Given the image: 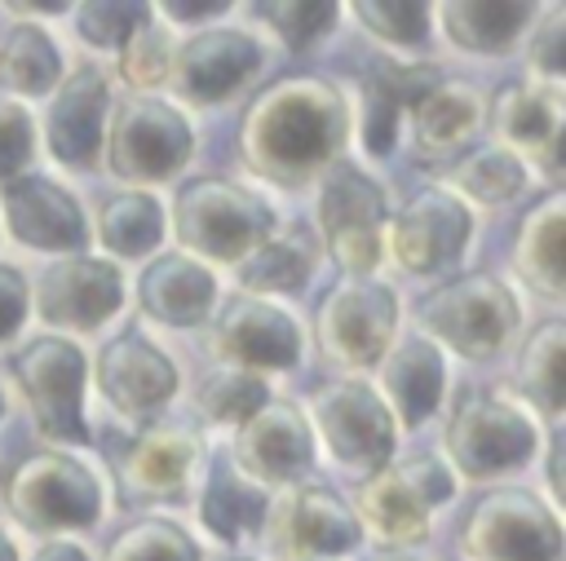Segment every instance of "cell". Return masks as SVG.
<instances>
[{"label": "cell", "mask_w": 566, "mask_h": 561, "mask_svg": "<svg viewBox=\"0 0 566 561\" xmlns=\"http://www.w3.org/2000/svg\"><path fill=\"white\" fill-rule=\"evenodd\" d=\"M345 102L327 80L283 75L248 102L239 119V150L261 177L305 186L345 146Z\"/></svg>", "instance_id": "6da1fadb"}, {"label": "cell", "mask_w": 566, "mask_h": 561, "mask_svg": "<svg viewBox=\"0 0 566 561\" xmlns=\"http://www.w3.org/2000/svg\"><path fill=\"white\" fill-rule=\"evenodd\" d=\"M172 225L190 252L212 256V261H243L256 243L270 239L274 216L261 199H252L234 181L195 177L177 190Z\"/></svg>", "instance_id": "7a4b0ae2"}, {"label": "cell", "mask_w": 566, "mask_h": 561, "mask_svg": "<svg viewBox=\"0 0 566 561\" xmlns=\"http://www.w3.org/2000/svg\"><path fill=\"white\" fill-rule=\"evenodd\" d=\"M416 318L424 331H433L438 340H447L460 358H495L513 327H517V300L509 296V287L495 274H460L447 278L442 287H433L420 305Z\"/></svg>", "instance_id": "3957f363"}, {"label": "cell", "mask_w": 566, "mask_h": 561, "mask_svg": "<svg viewBox=\"0 0 566 561\" xmlns=\"http://www.w3.org/2000/svg\"><path fill=\"white\" fill-rule=\"evenodd\" d=\"M460 543L473 561H557L562 526L535 495L500 486L469 508Z\"/></svg>", "instance_id": "277c9868"}, {"label": "cell", "mask_w": 566, "mask_h": 561, "mask_svg": "<svg viewBox=\"0 0 566 561\" xmlns=\"http://www.w3.org/2000/svg\"><path fill=\"white\" fill-rule=\"evenodd\" d=\"M4 504L27 530H66V526H93L102 495L84 464L44 451L13 468L4 486Z\"/></svg>", "instance_id": "5b68a950"}, {"label": "cell", "mask_w": 566, "mask_h": 561, "mask_svg": "<svg viewBox=\"0 0 566 561\" xmlns=\"http://www.w3.org/2000/svg\"><path fill=\"white\" fill-rule=\"evenodd\" d=\"M398 327V300L385 283L371 278H345L336 283L318 314H314V331H318V349L340 362V367H371L385 358L389 336Z\"/></svg>", "instance_id": "8992f818"}, {"label": "cell", "mask_w": 566, "mask_h": 561, "mask_svg": "<svg viewBox=\"0 0 566 561\" xmlns=\"http://www.w3.org/2000/svg\"><path fill=\"white\" fill-rule=\"evenodd\" d=\"M27 406L35 411V424L57 442H88L80 393H84V353L71 340L40 336L9 362Z\"/></svg>", "instance_id": "52a82bcc"}, {"label": "cell", "mask_w": 566, "mask_h": 561, "mask_svg": "<svg viewBox=\"0 0 566 561\" xmlns=\"http://www.w3.org/2000/svg\"><path fill=\"white\" fill-rule=\"evenodd\" d=\"M442 442L464 477H491L531 459L535 424L491 393H464L447 420Z\"/></svg>", "instance_id": "ba28073f"}, {"label": "cell", "mask_w": 566, "mask_h": 561, "mask_svg": "<svg viewBox=\"0 0 566 561\" xmlns=\"http://www.w3.org/2000/svg\"><path fill=\"white\" fill-rule=\"evenodd\" d=\"M190 159V124L159 97H128L115 110L106 163L124 181H168Z\"/></svg>", "instance_id": "9c48e42d"}, {"label": "cell", "mask_w": 566, "mask_h": 561, "mask_svg": "<svg viewBox=\"0 0 566 561\" xmlns=\"http://www.w3.org/2000/svg\"><path fill=\"white\" fill-rule=\"evenodd\" d=\"M380 221H385V194L371 177L336 163L318 194V225L336 256V265L349 278H363L380 261Z\"/></svg>", "instance_id": "30bf717a"}, {"label": "cell", "mask_w": 566, "mask_h": 561, "mask_svg": "<svg viewBox=\"0 0 566 561\" xmlns=\"http://www.w3.org/2000/svg\"><path fill=\"white\" fill-rule=\"evenodd\" d=\"M314 415L318 433L332 446V455L349 468H385L394 451V424L385 402L363 380H332L314 389Z\"/></svg>", "instance_id": "8fae6325"}, {"label": "cell", "mask_w": 566, "mask_h": 561, "mask_svg": "<svg viewBox=\"0 0 566 561\" xmlns=\"http://www.w3.org/2000/svg\"><path fill=\"white\" fill-rule=\"evenodd\" d=\"M119 300H124L119 269L93 256H66L49 265L35 283V314L53 327L93 331L119 309Z\"/></svg>", "instance_id": "7c38bea8"}, {"label": "cell", "mask_w": 566, "mask_h": 561, "mask_svg": "<svg viewBox=\"0 0 566 561\" xmlns=\"http://www.w3.org/2000/svg\"><path fill=\"white\" fill-rule=\"evenodd\" d=\"M261 66V49L243 31H203L186 40L168 62V84L186 102H226Z\"/></svg>", "instance_id": "4fadbf2b"}, {"label": "cell", "mask_w": 566, "mask_h": 561, "mask_svg": "<svg viewBox=\"0 0 566 561\" xmlns=\"http://www.w3.org/2000/svg\"><path fill=\"white\" fill-rule=\"evenodd\" d=\"M358 543L354 512L323 486H296L279 499L270 521V548L283 557H327Z\"/></svg>", "instance_id": "5bb4252c"}, {"label": "cell", "mask_w": 566, "mask_h": 561, "mask_svg": "<svg viewBox=\"0 0 566 561\" xmlns=\"http://www.w3.org/2000/svg\"><path fill=\"white\" fill-rule=\"evenodd\" d=\"M212 349L221 358L239 362L243 371L248 367L279 371V367L296 362L301 336H296V322L283 309H274L265 300H252V296H234L212 322Z\"/></svg>", "instance_id": "9a60e30c"}, {"label": "cell", "mask_w": 566, "mask_h": 561, "mask_svg": "<svg viewBox=\"0 0 566 561\" xmlns=\"http://www.w3.org/2000/svg\"><path fill=\"white\" fill-rule=\"evenodd\" d=\"M97 384L102 398L119 411V415H150L155 406H164L177 389V367L137 331L115 336L102 358H97Z\"/></svg>", "instance_id": "2e32d148"}, {"label": "cell", "mask_w": 566, "mask_h": 561, "mask_svg": "<svg viewBox=\"0 0 566 561\" xmlns=\"http://www.w3.org/2000/svg\"><path fill=\"white\" fill-rule=\"evenodd\" d=\"M469 230L473 221L460 199L442 190H424L394 216V252L411 274H433L464 252Z\"/></svg>", "instance_id": "e0dca14e"}, {"label": "cell", "mask_w": 566, "mask_h": 561, "mask_svg": "<svg viewBox=\"0 0 566 561\" xmlns=\"http://www.w3.org/2000/svg\"><path fill=\"white\" fill-rule=\"evenodd\" d=\"M234 455L261 481H292L310 468V424L292 402H265L239 424Z\"/></svg>", "instance_id": "ac0fdd59"}, {"label": "cell", "mask_w": 566, "mask_h": 561, "mask_svg": "<svg viewBox=\"0 0 566 561\" xmlns=\"http://www.w3.org/2000/svg\"><path fill=\"white\" fill-rule=\"evenodd\" d=\"M195 455H199V442L186 428H172V424L146 428L115 459L124 499H181Z\"/></svg>", "instance_id": "d6986e66"}, {"label": "cell", "mask_w": 566, "mask_h": 561, "mask_svg": "<svg viewBox=\"0 0 566 561\" xmlns=\"http://www.w3.org/2000/svg\"><path fill=\"white\" fill-rule=\"evenodd\" d=\"M4 221L18 243L40 252H71L84 243V212L80 203L44 177H13L4 181Z\"/></svg>", "instance_id": "ffe728a7"}, {"label": "cell", "mask_w": 566, "mask_h": 561, "mask_svg": "<svg viewBox=\"0 0 566 561\" xmlns=\"http://www.w3.org/2000/svg\"><path fill=\"white\" fill-rule=\"evenodd\" d=\"M102 110H106V80L93 66H80L53 110H49V150L57 163L71 168H93L102 155Z\"/></svg>", "instance_id": "44dd1931"}, {"label": "cell", "mask_w": 566, "mask_h": 561, "mask_svg": "<svg viewBox=\"0 0 566 561\" xmlns=\"http://www.w3.org/2000/svg\"><path fill=\"white\" fill-rule=\"evenodd\" d=\"M491 124L504 141L535 155L544 172H562V102L553 88L504 84L491 106Z\"/></svg>", "instance_id": "7402d4cb"}, {"label": "cell", "mask_w": 566, "mask_h": 561, "mask_svg": "<svg viewBox=\"0 0 566 561\" xmlns=\"http://www.w3.org/2000/svg\"><path fill=\"white\" fill-rule=\"evenodd\" d=\"M513 265L539 296L557 300L566 292V194L548 190L531 203V212L517 221Z\"/></svg>", "instance_id": "603a6c76"}, {"label": "cell", "mask_w": 566, "mask_h": 561, "mask_svg": "<svg viewBox=\"0 0 566 561\" xmlns=\"http://www.w3.org/2000/svg\"><path fill=\"white\" fill-rule=\"evenodd\" d=\"M212 296H217V283L203 265H195L190 256H159L142 269V283H137V305L142 314H150L155 322H168V327H195L208 318L212 309Z\"/></svg>", "instance_id": "cb8c5ba5"}, {"label": "cell", "mask_w": 566, "mask_h": 561, "mask_svg": "<svg viewBox=\"0 0 566 561\" xmlns=\"http://www.w3.org/2000/svg\"><path fill=\"white\" fill-rule=\"evenodd\" d=\"M411 128L416 146L429 159H455L482 128V93L473 84H447L438 80L411 102Z\"/></svg>", "instance_id": "d4e9b609"}, {"label": "cell", "mask_w": 566, "mask_h": 561, "mask_svg": "<svg viewBox=\"0 0 566 561\" xmlns=\"http://www.w3.org/2000/svg\"><path fill=\"white\" fill-rule=\"evenodd\" d=\"M438 84L433 66H389V62H371L363 71V146L367 155H389L394 150V133H398V110L411 106L424 88Z\"/></svg>", "instance_id": "484cf974"}, {"label": "cell", "mask_w": 566, "mask_h": 561, "mask_svg": "<svg viewBox=\"0 0 566 561\" xmlns=\"http://www.w3.org/2000/svg\"><path fill=\"white\" fill-rule=\"evenodd\" d=\"M380 380H385V393H389L394 411L402 415V424L416 428L424 415H433V406L442 398V358L424 340H402L385 358Z\"/></svg>", "instance_id": "4316f807"}, {"label": "cell", "mask_w": 566, "mask_h": 561, "mask_svg": "<svg viewBox=\"0 0 566 561\" xmlns=\"http://www.w3.org/2000/svg\"><path fill=\"white\" fill-rule=\"evenodd\" d=\"M314 256H318L314 234L305 225H292L287 234H274V239L256 243L239 261V283L248 292H296L310 278Z\"/></svg>", "instance_id": "83f0119b"}, {"label": "cell", "mask_w": 566, "mask_h": 561, "mask_svg": "<svg viewBox=\"0 0 566 561\" xmlns=\"http://www.w3.org/2000/svg\"><path fill=\"white\" fill-rule=\"evenodd\" d=\"M358 517L385 543H416L429 530V508L398 481L394 468H376L358 490Z\"/></svg>", "instance_id": "f1b7e54d"}, {"label": "cell", "mask_w": 566, "mask_h": 561, "mask_svg": "<svg viewBox=\"0 0 566 561\" xmlns=\"http://www.w3.org/2000/svg\"><path fill=\"white\" fill-rule=\"evenodd\" d=\"M517 389L544 411L562 415L566 402V327L557 318L539 322L517 358Z\"/></svg>", "instance_id": "f546056e"}, {"label": "cell", "mask_w": 566, "mask_h": 561, "mask_svg": "<svg viewBox=\"0 0 566 561\" xmlns=\"http://www.w3.org/2000/svg\"><path fill=\"white\" fill-rule=\"evenodd\" d=\"M203 526L217 539H243L252 530L265 526V495L261 486H248L230 473V464H212L208 473V490H203Z\"/></svg>", "instance_id": "4dcf8cb0"}, {"label": "cell", "mask_w": 566, "mask_h": 561, "mask_svg": "<svg viewBox=\"0 0 566 561\" xmlns=\"http://www.w3.org/2000/svg\"><path fill=\"white\" fill-rule=\"evenodd\" d=\"M447 35L460 49L495 53L517 40V31L531 22V4H478V0H451L442 4Z\"/></svg>", "instance_id": "1f68e13d"}, {"label": "cell", "mask_w": 566, "mask_h": 561, "mask_svg": "<svg viewBox=\"0 0 566 561\" xmlns=\"http://www.w3.org/2000/svg\"><path fill=\"white\" fill-rule=\"evenodd\" d=\"M164 230V212L150 194H115L102 203L97 216V234L115 256H142L159 243Z\"/></svg>", "instance_id": "d6a6232c"}, {"label": "cell", "mask_w": 566, "mask_h": 561, "mask_svg": "<svg viewBox=\"0 0 566 561\" xmlns=\"http://www.w3.org/2000/svg\"><path fill=\"white\" fill-rule=\"evenodd\" d=\"M57 80V49L40 27H13L0 40V84L13 93H44Z\"/></svg>", "instance_id": "836d02e7"}, {"label": "cell", "mask_w": 566, "mask_h": 561, "mask_svg": "<svg viewBox=\"0 0 566 561\" xmlns=\"http://www.w3.org/2000/svg\"><path fill=\"white\" fill-rule=\"evenodd\" d=\"M451 181L464 194H473L478 203H504V199H513L522 190L526 172L509 150L482 146V150H469L464 159H451Z\"/></svg>", "instance_id": "e575fe53"}, {"label": "cell", "mask_w": 566, "mask_h": 561, "mask_svg": "<svg viewBox=\"0 0 566 561\" xmlns=\"http://www.w3.org/2000/svg\"><path fill=\"white\" fill-rule=\"evenodd\" d=\"M106 561H199V548L190 543V534L177 521L150 517V521L124 526L111 539Z\"/></svg>", "instance_id": "d590c367"}, {"label": "cell", "mask_w": 566, "mask_h": 561, "mask_svg": "<svg viewBox=\"0 0 566 561\" xmlns=\"http://www.w3.org/2000/svg\"><path fill=\"white\" fill-rule=\"evenodd\" d=\"M256 406H265V384L252 371H212L199 384V411L212 424H243Z\"/></svg>", "instance_id": "8d00e7d4"}, {"label": "cell", "mask_w": 566, "mask_h": 561, "mask_svg": "<svg viewBox=\"0 0 566 561\" xmlns=\"http://www.w3.org/2000/svg\"><path fill=\"white\" fill-rule=\"evenodd\" d=\"M256 13L279 31V40L287 49H305L310 40L332 31V22H336V4L332 0H323V4L318 0H283V4L265 0V4H256Z\"/></svg>", "instance_id": "74e56055"}, {"label": "cell", "mask_w": 566, "mask_h": 561, "mask_svg": "<svg viewBox=\"0 0 566 561\" xmlns=\"http://www.w3.org/2000/svg\"><path fill=\"white\" fill-rule=\"evenodd\" d=\"M168 62H172V49H168V35L150 22L133 27L119 44V75L137 88H150L159 80H168Z\"/></svg>", "instance_id": "f35d334b"}, {"label": "cell", "mask_w": 566, "mask_h": 561, "mask_svg": "<svg viewBox=\"0 0 566 561\" xmlns=\"http://www.w3.org/2000/svg\"><path fill=\"white\" fill-rule=\"evenodd\" d=\"M75 22H80V35L88 44H124V35L142 22H150V4H124V0H93V4H80L75 9Z\"/></svg>", "instance_id": "ab89813d"}, {"label": "cell", "mask_w": 566, "mask_h": 561, "mask_svg": "<svg viewBox=\"0 0 566 561\" xmlns=\"http://www.w3.org/2000/svg\"><path fill=\"white\" fill-rule=\"evenodd\" d=\"M354 13L367 22L371 35L394 40V44H416V40H424V31H429V9L416 4V0H394V4L363 0Z\"/></svg>", "instance_id": "60d3db41"}, {"label": "cell", "mask_w": 566, "mask_h": 561, "mask_svg": "<svg viewBox=\"0 0 566 561\" xmlns=\"http://www.w3.org/2000/svg\"><path fill=\"white\" fill-rule=\"evenodd\" d=\"M31 115L18 102L0 97V181H13L31 163Z\"/></svg>", "instance_id": "b9f144b4"}, {"label": "cell", "mask_w": 566, "mask_h": 561, "mask_svg": "<svg viewBox=\"0 0 566 561\" xmlns=\"http://www.w3.org/2000/svg\"><path fill=\"white\" fill-rule=\"evenodd\" d=\"M531 62H535V71H544V75H562V71H566V9H562V4L548 9L539 35L531 40Z\"/></svg>", "instance_id": "7bdbcfd3"}, {"label": "cell", "mask_w": 566, "mask_h": 561, "mask_svg": "<svg viewBox=\"0 0 566 561\" xmlns=\"http://www.w3.org/2000/svg\"><path fill=\"white\" fill-rule=\"evenodd\" d=\"M398 473V481L429 508V504H442V499H451V477L442 473V464L438 459H407V464H398L394 468Z\"/></svg>", "instance_id": "ee69618b"}, {"label": "cell", "mask_w": 566, "mask_h": 561, "mask_svg": "<svg viewBox=\"0 0 566 561\" xmlns=\"http://www.w3.org/2000/svg\"><path fill=\"white\" fill-rule=\"evenodd\" d=\"M27 314V283L13 265H0V340H9L22 327Z\"/></svg>", "instance_id": "f6af8a7d"}, {"label": "cell", "mask_w": 566, "mask_h": 561, "mask_svg": "<svg viewBox=\"0 0 566 561\" xmlns=\"http://www.w3.org/2000/svg\"><path fill=\"white\" fill-rule=\"evenodd\" d=\"M221 9H226V0H199V4H190V0H168V4H164V13L177 18V22H199V18H212V13H221Z\"/></svg>", "instance_id": "bcb514c9"}, {"label": "cell", "mask_w": 566, "mask_h": 561, "mask_svg": "<svg viewBox=\"0 0 566 561\" xmlns=\"http://www.w3.org/2000/svg\"><path fill=\"white\" fill-rule=\"evenodd\" d=\"M562 455H566V437L557 433V437H553V451H548V490H553V499H566V481H562Z\"/></svg>", "instance_id": "7dc6e473"}, {"label": "cell", "mask_w": 566, "mask_h": 561, "mask_svg": "<svg viewBox=\"0 0 566 561\" xmlns=\"http://www.w3.org/2000/svg\"><path fill=\"white\" fill-rule=\"evenodd\" d=\"M31 561H88V552H84V548H75V543L53 539V543L35 548V557H31Z\"/></svg>", "instance_id": "c3c4849f"}, {"label": "cell", "mask_w": 566, "mask_h": 561, "mask_svg": "<svg viewBox=\"0 0 566 561\" xmlns=\"http://www.w3.org/2000/svg\"><path fill=\"white\" fill-rule=\"evenodd\" d=\"M363 561H416V557H402V552H376V557H363Z\"/></svg>", "instance_id": "681fc988"}, {"label": "cell", "mask_w": 566, "mask_h": 561, "mask_svg": "<svg viewBox=\"0 0 566 561\" xmlns=\"http://www.w3.org/2000/svg\"><path fill=\"white\" fill-rule=\"evenodd\" d=\"M0 561H13V543L0 534Z\"/></svg>", "instance_id": "f907efd6"}, {"label": "cell", "mask_w": 566, "mask_h": 561, "mask_svg": "<svg viewBox=\"0 0 566 561\" xmlns=\"http://www.w3.org/2000/svg\"><path fill=\"white\" fill-rule=\"evenodd\" d=\"M0 411H4V402H0Z\"/></svg>", "instance_id": "816d5d0a"}, {"label": "cell", "mask_w": 566, "mask_h": 561, "mask_svg": "<svg viewBox=\"0 0 566 561\" xmlns=\"http://www.w3.org/2000/svg\"><path fill=\"white\" fill-rule=\"evenodd\" d=\"M239 561H243V557H239Z\"/></svg>", "instance_id": "f5cc1de1"}]
</instances>
